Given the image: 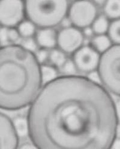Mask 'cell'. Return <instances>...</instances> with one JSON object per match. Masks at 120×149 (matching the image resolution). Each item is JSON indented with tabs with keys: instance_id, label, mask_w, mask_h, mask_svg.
Wrapping results in <instances>:
<instances>
[{
	"instance_id": "6da1fadb",
	"label": "cell",
	"mask_w": 120,
	"mask_h": 149,
	"mask_svg": "<svg viewBox=\"0 0 120 149\" xmlns=\"http://www.w3.org/2000/svg\"><path fill=\"white\" fill-rule=\"evenodd\" d=\"M38 149H111L118 135L115 103L100 84L79 75L44 84L27 115Z\"/></svg>"
},
{
	"instance_id": "7a4b0ae2",
	"label": "cell",
	"mask_w": 120,
	"mask_h": 149,
	"mask_svg": "<svg viewBox=\"0 0 120 149\" xmlns=\"http://www.w3.org/2000/svg\"><path fill=\"white\" fill-rule=\"evenodd\" d=\"M40 66L20 44L0 47V108L16 111L32 103L43 85Z\"/></svg>"
},
{
	"instance_id": "3957f363",
	"label": "cell",
	"mask_w": 120,
	"mask_h": 149,
	"mask_svg": "<svg viewBox=\"0 0 120 149\" xmlns=\"http://www.w3.org/2000/svg\"><path fill=\"white\" fill-rule=\"evenodd\" d=\"M25 17L41 28H55L67 16L69 0H24Z\"/></svg>"
},
{
	"instance_id": "277c9868",
	"label": "cell",
	"mask_w": 120,
	"mask_h": 149,
	"mask_svg": "<svg viewBox=\"0 0 120 149\" xmlns=\"http://www.w3.org/2000/svg\"><path fill=\"white\" fill-rule=\"evenodd\" d=\"M97 70L101 84L107 90L120 96V45H113L100 55Z\"/></svg>"
},
{
	"instance_id": "5b68a950",
	"label": "cell",
	"mask_w": 120,
	"mask_h": 149,
	"mask_svg": "<svg viewBox=\"0 0 120 149\" xmlns=\"http://www.w3.org/2000/svg\"><path fill=\"white\" fill-rule=\"evenodd\" d=\"M97 16V7L91 0H74L67 13L72 26L80 30L91 26Z\"/></svg>"
},
{
	"instance_id": "8992f818",
	"label": "cell",
	"mask_w": 120,
	"mask_h": 149,
	"mask_svg": "<svg viewBox=\"0 0 120 149\" xmlns=\"http://www.w3.org/2000/svg\"><path fill=\"white\" fill-rule=\"evenodd\" d=\"M25 17L24 0H0V24L16 28Z\"/></svg>"
},
{
	"instance_id": "52a82bcc",
	"label": "cell",
	"mask_w": 120,
	"mask_h": 149,
	"mask_svg": "<svg viewBox=\"0 0 120 149\" xmlns=\"http://www.w3.org/2000/svg\"><path fill=\"white\" fill-rule=\"evenodd\" d=\"M82 30L73 26L61 28L57 33V48L66 54H73L84 45Z\"/></svg>"
},
{
	"instance_id": "ba28073f",
	"label": "cell",
	"mask_w": 120,
	"mask_h": 149,
	"mask_svg": "<svg viewBox=\"0 0 120 149\" xmlns=\"http://www.w3.org/2000/svg\"><path fill=\"white\" fill-rule=\"evenodd\" d=\"M100 54L90 45H84L72 54V60L78 72L89 73L97 69Z\"/></svg>"
},
{
	"instance_id": "9c48e42d",
	"label": "cell",
	"mask_w": 120,
	"mask_h": 149,
	"mask_svg": "<svg viewBox=\"0 0 120 149\" xmlns=\"http://www.w3.org/2000/svg\"><path fill=\"white\" fill-rule=\"evenodd\" d=\"M19 136L13 122L4 114L0 113V149H17Z\"/></svg>"
},
{
	"instance_id": "30bf717a",
	"label": "cell",
	"mask_w": 120,
	"mask_h": 149,
	"mask_svg": "<svg viewBox=\"0 0 120 149\" xmlns=\"http://www.w3.org/2000/svg\"><path fill=\"white\" fill-rule=\"evenodd\" d=\"M57 33L54 28H41L37 30L34 38L40 48L51 50L57 45Z\"/></svg>"
},
{
	"instance_id": "8fae6325",
	"label": "cell",
	"mask_w": 120,
	"mask_h": 149,
	"mask_svg": "<svg viewBox=\"0 0 120 149\" xmlns=\"http://www.w3.org/2000/svg\"><path fill=\"white\" fill-rule=\"evenodd\" d=\"M90 45L100 55L114 45L107 34L94 35L90 40Z\"/></svg>"
},
{
	"instance_id": "7c38bea8",
	"label": "cell",
	"mask_w": 120,
	"mask_h": 149,
	"mask_svg": "<svg viewBox=\"0 0 120 149\" xmlns=\"http://www.w3.org/2000/svg\"><path fill=\"white\" fill-rule=\"evenodd\" d=\"M103 10L104 15L109 20L120 19V0H107Z\"/></svg>"
},
{
	"instance_id": "4fadbf2b",
	"label": "cell",
	"mask_w": 120,
	"mask_h": 149,
	"mask_svg": "<svg viewBox=\"0 0 120 149\" xmlns=\"http://www.w3.org/2000/svg\"><path fill=\"white\" fill-rule=\"evenodd\" d=\"M18 33H19L21 38L25 39L28 37L35 36L37 32L36 25L28 19H24L16 27Z\"/></svg>"
},
{
	"instance_id": "5bb4252c",
	"label": "cell",
	"mask_w": 120,
	"mask_h": 149,
	"mask_svg": "<svg viewBox=\"0 0 120 149\" xmlns=\"http://www.w3.org/2000/svg\"><path fill=\"white\" fill-rule=\"evenodd\" d=\"M110 22L109 19L104 15H98L91 26L95 35L106 34L108 33Z\"/></svg>"
},
{
	"instance_id": "9a60e30c",
	"label": "cell",
	"mask_w": 120,
	"mask_h": 149,
	"mask_svg": "<svg viewBox=\"0 0 120 149\" xmlns=\"http://www.w3.org/2000/svg\"><path fill=\"white\" fill-rule=\"evenodd\" d=\"M67 54L58 48H55L49 51V60L50 64L59 69L67 60Z\"/></svg>"
},
{
	"instance_id": "2e32d148",
	"label": "cell",
	"mask_w": 120,
	"mask_h": 149,
	"mask_svg": "<svg viewBox=\"0 0 120 149\" xmlns=\"http://www.w3.org/2000/svg\"><path fill=\"white\" fill-rule=\"evenodd\" d=\"M40 70L43 85L58 77V69L50 64L41 65Z\"/></svg>"
},
{
	"instance_id": "e0dca14e",
	"label": "cell",
	"mask_w": 120,
	"mask_h": 149,
	"mask_svg": "<svg viewBox=\"0 0 120 149\" xmlns=\"http://www.w3.org/2000/svg\"><path fill=\"white\" fill-rule=\"evenodd\" d=\"M16 132L19 137L28 135V125L27 118L24 116H17L12 121Z\"/></svg>"
},
{
	"instance_id": "ac0fdd59",
	"label": "cell",
	"mask_w": 120,
	"mask_h": 149,
	"mask_svg": "<svg viewBox=\"0 0 120 149\" xmlns=\"http://www.w3.org/2000/svg\"><path fill=\"white\" fill-rule=\"evenodd\" d=\"M107 34L114 45H120V19L110 22Z\"/></svg>"
},
{
	"instance_id": "d6986e66",
	"label": "cell",
	"mask_w": 120,
	"mask_h": 149,
	"mask_svg": "<svg viewBox=\"0 0 120 149\" xmlns=\"http://www.w3.org/2000/svg\"><path fill=\"white\" fill-rule=\"evenodd\" d=\"M59 70L64 76L76 75V73L78 72L75 63L71 58H67L66 61L64 63Z\"/></svg>"
},
{
	"instance_id": "ffe728a7",
	"label": "cell",
	"mask_w": 120,
	"mask_h": 149,
	"mask_svg": "<svg viewBox=\"0 0 120 149\" xmlns=\"http://www.w3.org/2000/svg\"><path fill=\"white\" fill-rule=\"evenodd\" d=\"M20 45L26 50L34 53L39 48V46L34 37L24 39Z\"/></svg>"
},
{
	"instance_id": "44dd1931",
	"label": "cell",
	"mask_w": 120,
	"mask_h": 149,
	"mask_svg": "<svg viewBox=\"0 0 120 149\" xmlns=\"http://www.w3.org/2000/svg\"><path fill=\"white\" fill-rule=\"evenodd\" d=\"M37 60L40 65L47 64L49 60V50L44 48H39L34 52Z\"/></svg>"
},
{
	"instance_id": "7402d4cb",
	"label": "cell",
	"mask_w": 120,
	"mask_h": 149,
	"mask_svg": "<svg viewBox=\"0 0 120 149\" xmlns=\"http://www.w3.org/2000/svg\"><path fill=\"white\" fill-rule=\"evenodd\" d=\"M8 36L10 45L18 44L17 42L21 38L16 28H8Z\"/></svg>"
},
{
	"instance_id": "603a6c76",
	"label": "cell",
	"mask_w": 120,
	"mask_h": 149,
	"mask_svg": "<svg viewBox=\"0 0 120 149\" xmlns=\"http://www.w3.org/2000/svg\"><path fill=\"white\" fill-rule=\"evenodd\" d=\"M10 45L8 40V28L1 26L0 29V46H5Z\"/></svg>"
},
{
	"instance_id": "cb8c5ba5",
	"label": "cell",
	"mask_w": 120,
	"mask_h": 149,
	"mask_svg": "<svg viewBox=\"0 0 120 149\" xmlns=\"http://www.w3.org/2000/svg\"><path fill=\"white\" fill-rule=\"evenodd\" d=\"M81 30L85 39H91L95 35L91 26L84 28V29H83Z\"/></svg>"
},
{
	"instance_id": "d4e9b609",
	"label": "cell",
	"mask_w": 120,
	"mask_h": 149,
	"mask_svg": "<svg viewBox=\"0 0 120 149\" xmlns=\"http://www.w3.org/2000/svg\"><path fill=\"white\" fill-rule=\"evenodd\" d=\"M17 149H38L33 143H25L18 147Z\"/></svg>"
},
{
	"instance_id": "484cf974",
	"label": "cell",
	"mask_w": 120,
	"mask_h": 149,
	"mask_svg": "<svg viewBox=\"0 0 120 149\" xmlns=\"http://www.w3.org/2000/svg\"><path fill=\"white\" fill-rule=\"evenodd\" d=\"M97 7H103L107 0H91Z\"/></svg>"
},
{
	"instance_id": "4316f807",
	"label": "cell",
	"mask_w": 120,
	"mask_h": 149,
	"mask_svg": "<svg viewBox=\"0 0 120 149\" xmlns=\"http://www.w3.org/2000/svg\"><path fill=\"white\" fill-rule=\"evenodd\" d=\"M115 108L117 111V115L118 120V122L120 123V99L115 104Z\"/></svg>"
},
{
	"instance_id": "83f0119b",
	"label": "cell",
	"mask_w": 120,
	"mask_h": 149,
	"mask_svg": "<svg viewBox=\"0 0 120 149\" xmlns=\"http://www.w3.org/2000/svg\"><path fill=\"white\" fill-rule=\"evenodd\" d=\"M111 149H120V137H117L115 139Z\"/></svg>"
},
{
	"instance_id": "f1b7e54d",
	"label": "cell",
	"mask_w": 120,
	"mask_h": 149,
	"mask_svg": "<svg viewBox=\"0 0 120 149\" xmlns=\"http://www.w3.org/2000/svg\"><path fill=\"white\" fill-rule=\"evenodd\" d=\"M1 26H2L1 25V24H0V29H1Z\"/></svg>"
},
{
	"instance_id": "f546056e",
	"label": "cell",
	"mask_w": 120,
	"mask_h": 149,
	"mask_svg": "<svg viewBox=\"0 0 120 149\" xmlns=\"http://www.w3.org/2000/svg\"></svg>"
}]
</instances>
